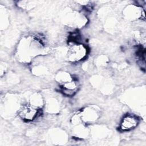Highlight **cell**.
<instances>
[{
	"instance_id": "obj_9",
	"label": "cell",
	"mask_w": 146,
	"mask_h": 146,
	"mask_svg": "<svg viewBox=\"0 0 146 146\" xmlns=\"http://www.w3.org/2000/svg\"><path fill=\"white\" fill-rule=\"evenodd\" d=\"M44 105L50 112H55L59 108V103L55 98H50L45 101Z\"/></svg>"
},
{
	"instance_id": "obj_6",
	"label": "cell",
	"mask_w": 146,
	"mask_h": 146,
	"mask_svg": "<svg viewBox=\"0 0 146 146\" xmlns=\"http://www.w3.org/2000/svg\"><path fill=\"white\" fill-rule=\"evenodd\" d=\"M139 123L138 117L132 114H127L123 116L119 124V130L127 132L135 128Z\"/></svg>"
},
{
	"instance_id": "obj_1",
	"label": "cell",
	"mask_w": 146,
	"mask_h": 146,
	"mask_svg": "<svg viewBox=\"0 0 146 146\" xmlns=\"http://www.w3.org/2000/svg\"><path fill=\"white\" fill-rule=\"evenodd\" d=\"M43 47V43L39 39L30 36L24 38L18 46V58L22 62H28L35 55H39Z\"/></svg>"
},
{
	"instance_id": "obj_7",
	"label": "cell",
	"mask_w": 146,
	"mask_h": 146,
	"mask_svg": "<svg viewBox=\"0 0 146 146\" xmlns=\"http://www.w3.org/2000/svg\"><path fill=\"white\" fill-rule=\"evenodd\" d=\"M78 87V82L74 80V79L61 84L62 92L64 95L67 96H73L77 91Z\"/></svg>"
},
{
	"instance_id": "obj_4",
	"label": "cell",
	"mask_w": 146,
	"mask_h": 146,
	"mask_svg": "<svg viewBox=\"0 0 146 146\" xmlns=\"http://www.w3.org/2000/svg\"><path fill=\"white\" fill-rule=\"evenodd\" d=\"M81 120L83 123L92 124L100 117V111L95 106H88L80 111Z\"/></svg>"
},
{
	"instance_id": "obj_8",
	"label": "cell",
	"mask_w": 146,
	"mask_h": 146,
	"mask_svg": "<svg viewBox=\"0 0 146 146\" xmlns=\"http://www.w3.org/2000/svg\"><path fill=\"white\" fill-rule=\"evenodd\" d=\"M44 103L43 96L39 92H34L29 96L28 103L38 109L40 110L44 106Z\"/></svg>"
},
{
	"instance_id": "obj_10",
	"label": "cell",
	"mask_w": 146,
	"mask_h": 146,
	"mask_svg": "<svg viewBox=\"0 0 146 146\" xmlns=\"http://www.w3.org/2000/svg\"><path fill=\"white\" fill-rule=\"evenodd\" d=\"M55 79L56 81L58 82V83H59L60 84L73 79L70 74L66 71H60L59 72L57 73Z\"/></svg>"
},
{
	"instance_id": "obj_3",
	"label": "cell",
	"mask_w": 146,
	"mask_h": 146,
	"mask_svg": "<svg viewBox=\"0 0 146 146\" xmlns=\"http://www.w3.org/2000/svg\"><path fill=\"white\" fill-rule=\"evenodd\" d=\"M40 109H38L29 103L20 106L18 110V115L23 120L30 122L35 120L39 116Z\"/></svg>"
},
{
	"instance_id": "obj_2",
	"label": "cell",
	"mask_w": 146,
	"mask_h": 146,
	"mask_svg": "<svg viewBox=\"0 0 146 146\" xmlns=\"http://www.w3.org/2000/svg\"><path fill=\"white\" fill-rule=\"evenodd\" d=\"M88 54V48L81 43H72L66 54L67 59L72 63H77L84 59Z\"/></svg>"
},
{
	"instance_id": "obj_5",
	"label": "cell",
	"mask_w": 146,
	"mask_h": 146,
	"mask_svg": "<svg viewBox=\"0 0 146 146\" xmlns=\"http://www.w3.org/2000/svg\"><path fill=\"white\" fill-rule=\"evenodd\" d=\"M124 18L129 21H135L141 19L143 15H144L142 9L136 5H129L123 11Z\"/></svg>"
}]
</instances>
